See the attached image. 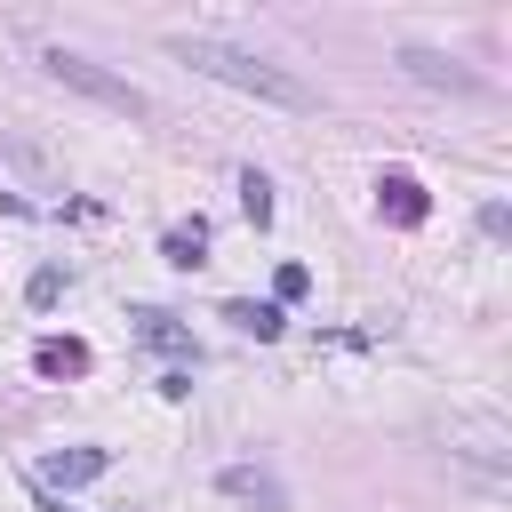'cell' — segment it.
<instances>
[{
	"label": "cell",
	"instance_id": "cell-1",
	"mask_svg": "<svg viewBox=\"0 0 512 512\" xmlns=\"http://www.w3.org/2000/svg\"><path fill=\"white\" fill-rule=\"evenodd\" d=\"M168 56L192 64V72H208V80H224V88H240V96H256V104H280V112H312V104H320V96H312L296 72H280L272 56L232 48V40H208V32H176Z\"/></svg>",
	"mask_w": 512,
	"mask_h": 512
},
{
	"label": "cell",
	"instance_id": "cell-2",
	"mask_svg": "<svg viewBox=\"0 0 512 512\" xmlns=\"http://www.w3.org/2000/svg\"><path fill=\"white\" fill-rule=\"evenodd\" d=\"M40 72H48V80H64V88H80V96H96V104H112V112H128V120H152V96H144L136 80H120V72H104V64L72 56V48H48V56H40Z\"/></svg>",
	"mask_w": 512,
	"mask_h": 512
},
{
	"label": "cell",
	"instance_id": "cell-3",
	"mask_svg": "<svg viewBox=\"0 0 512 512\" xmlns=\"http://www.w3.org/2000/svg\"><path fill=\"white\" fill-rule=\"evenodd\" d=\"M216 488H224L232 504H248V512H288V488H280L264 464H224V472H216Z\"/></svg>",
	"mask_w": 512,
	"mask_h": 512
},
{
	"label": "cell",
	"instance_id": "cell-4",
	"mask_svg": "<svg viewBox=\"0 0 512 512\" xmlns=\"http://www.w3.org/2000/svg\"><path fill=\"white\" fill-rule=\"evenodd\" d=\"M104 472V448H56V456H40V472H32V488H48V496H64V488H88Z\"/></svg>",
	"mask_w": 512,
	"mask_h": 512
},
{
	"label": "cell",
	"instance_id": "cell-5",
	"mask_svg": "<svg viewBox=\"0 0 512 512\" xmlns=\"http://www.w3.org/2000/svg\"><path fill=\"white\" fill-rule=\"evenodd\" d=\"M376 200H384V216H392V224H424V216H432V200H424V184H416L408 168H384Z\"/></svg>",
	"mask_w": 512,
	"mask_h": 512
},
{
	"label": "cell",
	"instance_id": "cell-6",
	"mask_svg": "<svg viewBox=\"0 0 512 512\" xmlns=\"http://www.w3.org/2000/svg\"><path fill=\"white\" fill-rule=\"evenodd\" d=\"M32 368H40V376H80V368H88V344H80V336H40V344H32Z\"/></svg>",
	"mask_w": 512,
	"mask_h": 512
},
{
	"label": "cell",
	"instance_id": "cell-7",
	"mask_svg": "<svg viewBox=\"0 0 512 512\" xmlns=\"http://www.w3.org/2000/svg\"><path fill=\"white\" fill-rule=\"evenodd\" d=\"M224 320H232L240 336H280V328H288V312H280V304H256V296H232Z\"/></svg>",
	"mask_w": 512,
	"mask_h": 512
},
{
	"label": "cell",
	"instance_id": "cell-8",
	"mask_svg": "<svg viewBox=\"0 0 512 512\" xmlns=\"http://www.w3.org/2000/svg\"><path fill=\"white\" fill-rule=\"evenodd\" d=\"M136 336H144V344H160V352H184V360H192V336H184L168 312H136Z\"/></svg>",
	"mask_w": 512,
	"mask_h": 512
},
{
	"label": "cell",
	"instance_id": "cell-9",
	"mask_svg": "<svg viewBox=\"0 0 512 512\" xmlns=\"http://www.w3.org/2000/svg\"><path fill=\"white\" fill-rule=\"evenodd\" d=\"M240 208H248V224H256V232L272 224V184H264V168H240Z\"/></svg>",
	"mask_w": 512,
	"mask_h": 512
},
{
	"label": "cell",
	"instance_id": "cell-10",
	"mask_svg": "<svg viewBox=\"0 0 512 512\" xmlns=\"http://www.w3.org/2000/svg\"><path fill=\"white\" fill-rule=\"evenodd\" d=\"M408 72H416V80H432V88H440V80H448V88H472V72H456V64H440L432 48H408Z\"/></svg>",
	"mask_w": 512,
	"mask_h": 512
},
{
	"label": "cell",
	"instance_id": "cell-11",
	"mask_svg": "<svg viewBox=\"0 0 512 512\" xmlns=\"http://www.w3.org/2000/svg\"><path fill=\"white\" fill-rule=\"evenodd\" d=\"M200 248H208V224H200V216L168 232V264H184V272H192V264H200Z\"/></svg>",
	"mask_w": 512,
	"mask_h": 512
},
{
	"label": "cell",
	"instance_id": "cell-12",
	"mask_svg": "<svg viewBox=\"0 0 512 512\" xmlns=\"http://www.w3.org/2000/svg\"><path fill=\"white\" fill-rule=\"evenodd\" d=\"M272 288H280V304H296V296L312 288V272H304V264H280V272H272Z\"/></svg>",
	"mask_w": 512,
	"mask_h": 512
},
{
	"label": "cell",
	"instance_id": "cell-13",
	"mask_svg": "<svg viewBox=\"0 0 512 512\" xmlns=\"http://www.w3.org/2000/svg\"><path fill=\"white\" fill-rule=\"evenodd\" d=\"M56 296H64V272H32V304H40V312H48V304H56Z\"/></svg>",
	"mask_w": 512,
	"mask_h": 512
}]
</instances>
